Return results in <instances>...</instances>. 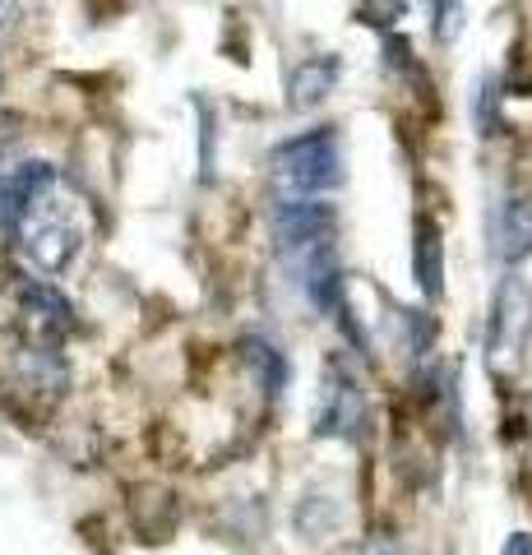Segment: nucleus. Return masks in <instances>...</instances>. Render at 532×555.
I'll return each instance as SVG.
<instances>
[{
  "label": "nucleus",
  "instance_id": "4",
  "mask_svg": "<svg viewBox=\"0 0 532 555\" xmlns=\"http://www.w3.org/2000/svg\"><path fill=\"white\" fill-rule=\"evenodd\" d=\"M362 422H366L362 389H356V379L334 361L329 379H324V389H320V403H315V436H324V440H356L362 436Z\"/></svg>",
  "mask_w": 532,
  "mask_h": 555
},
{
  "label": "nucleus",
  "instance_id": "7",
  "mask_svg": "<svg viewBox=\"0 0 532 555\" xmlns=\"http://www.w3.org/2000/svg\"><path fill=\"white\" fill-rule=\"evenodd\" d=\"M47 181H56V167H51V163H20V167L0 171V228L10 232L14 222H20L28 199L38 195Z\"/></svg>",
  "mask_w": 532,
  "mask_h": 555
},
{
  "label": "nucleus",
  "instance_id": "13",
  "mask_svg": "<svg viewBox=\"0 0 532 555\" xmlns=\"http://www.w3.org/2000/svg\"><path fill=\"white\" fill-rule=\"evenodd\" d=\"M338 524H342V509L334 505L329 495H306L301 505H297V528L311 537V542H324V537H334L338 532Z\"/></svg>",
  "mask_w": 532,
  "mask_h": 555
},
{
  "label": "nucleus",
  "instance_id": "2",
  "mask_svg": "<svg viewBox=\"0 0 532 555\" xmlns=\"http://www.w3.org/2000/svg\"><path fill=\"white\" fill-rule=\"evenodd\" d=\"M269 167H273V181H278L291 199H320L329 190L342 185V149H338V134L324 126V130H306L297 139H287L269 153Z\"/></svg>",
  "mask_w": 532,
  "mask_h": 555
},
{
  "label": "nucleus",
  "instance_id": "3",
  "mask_svg": "<svg viewBox=\"0 0 532 555\" xmlns=\"http://www.w3.org/2000/svg\"><path fill=\"white\" fill-rule=\"evenodd\" d=\"M528 334H532V292L523 278H505L491 306V324H486V366L495 375H514L523 366L528 352Z\"/></svg>",
  "mask_w": 532,
  "mask_h": 555
},
{
  "label": "nucleus",
  "instance_id": "5",
  "mask_svg": "<svg viewBox=\"0 0 532 555\" xmlns=\"http://www.w3.org/2000/svg\"><path fill=\"white\" fill-rule=\"evenodd\" d=\"M273 228H278V241L287 250L297 246H320V241H329L334 232V204L324 199H278L273 204Z\"/></svg>",
  "mask_w": 532,
  "mask_h": 555
},
{
  "label": "nucleus",
  "instance_id": "17",
  "mask_svg": "<svg viewBox=\"0 0 532 555\" xmlns=\"http://www.w3.org/2000/svg\"><path fill=\"white\" fill-rule=\"evenodd\" d=\"M366 555H399V551H393V542H389V537H375V542L366 546Z\"/></svg>",
  "mask_w": 532,
  "mask_h": 555
},
{
  "label": "nucleus",
  "instance_id": "14",
  "mask_svg": "<svg viewBox=\"0 0 532 555\" xmlns=\"http://www.w3.org/2000/svg\"><path fill=\"white\" fill-rule=\"evenodd\" d=\"M477 134H501V83L495 79H482V89H477Z\"/></svg>",
  "mask_w": 532,
  "mask_h": 555
},
{
  "label": "nucleus",
  "instance_id": "9",
  "mask_svg": "<svg viewBox=\"0 0 532 555\" xmlns=\"http://www.w3.org/2000/svg\"><path fill=\"white\" fill-rule=\"evenodd\" d=\"M306 297L320 315H338L342 310V273H338V255L334 241H320L311 250V264H306Z\"/></svg>",
  "mask_w": 532,
  "mask_h": 555
},
{
  "label": "nucleus",
  "instance_id": "15",
  "mask_svg": "<svg viewBox=\"0 0 532 555\" xmlns=\"http://www.w3.org/2000/svg\"><path fill=\"white\" fill-rule=\"evenodd\" d=\"M431 14H436V33H440V38H454V33H458V14H463V5H436Z\"/></svg>",
  "mask_w": 532,
  "mask_h": 555
},
{
  "label": "nucleus",
  "instance_id": "18",
  "mask_svg": "<svg viewBox=\"0 0 532 555\" xmlns=\"http://www.w3.org/2000/svg\"><path fill=\"white\" fill-rule=\"evenodd\" d=\"M10 14H14L10 5H0V33H5V28H10Z\"/></svg>",
  "mask_w": 532,
  "mask_h": 555
},
{
  "label": "nucleus",
  "instance_id": "8",
  "mask_svg": "<svg viewBox=\"0 0 532 555\" xmlns=\"http://www.w3.org/2000/svg\"><path fill=\"white\" fill-rule=\"evenodd\" d=\"M532 250V204L523 195H505L495 204V255L519 264Z\"/></svg>",
  "mask_w": 532,
  "mask_h": 555
},
{
  "label": "nucleus",
  "instance_id": "16",
  "mask_svg": "<svg viewBox=\"0 0 532 555\" xmlns=\"http://www.w3.org/2000/svg\"><path fill=\"white\" fill-rule=\"evenodd\" d=\"M501 555H532V532H514L505 537V551Z\"/></svg>",
  "mask_w": 532,
  "mask_h": 555
},
{
  "label": "nucleus",
  "instance_id": "1",
  "mask_svg": "<svg viewBox=\"0 0 532 555\" xmlns=\"http://www.w3.org/2000/svg\"><path fill=\"white\" fill-rule=\"evenodd\" d=\"M83 228H89V222H83V199L56 177L28 199V208L10 232L20 236V250L33 269L61 273L75 264V255L83 246Z\"/></svg>",
  "mask_w": 532,
  "mask_h": 555
},
{
  "label": "nucleus",
  "instance_id": "11",
  "mask_svg": "<svg viewBox=\"0 0 532 555\" xmlns=\"http://www.w3.org/2000/svg\"><path fill=\"white\" fill-rule=\"evenodd\" d=\"M412 269H417V287L426 292V301H440V297H444V246H440L436 222H417Z\"/></svg>",
  "mask_w": 532,
  "mask_h": 555
},
{
  "label": "nucleus",
  "instance_id": "6",
  "mask_svg": "<svg viewBox=\"0 0 532 555\" xmlns=\"http://www.w3.org/2000/svg\"><path fill=\"white\" fill-rule=\"evenodd\" d=\"M20 306H24L28 328H33L38 338H61L65 328L75 324L70 301H65L51 283H24V287H20Z\"/></svg>",
  "mask_w": 532,
  "mask_h": 555
},
{
  "label": "nucleus",
  "instance_id": "12",
  "mask_svg": "<svg viewBox=\"0 0 532 555\" xmlns=\"http://www.w3.org/2000/svg\"><path fill=\"white\" fill-rule=\"evenodd\" d=\"M242 357H246V366L255 371V379H260V389L269 393V398H278L283 389H287V357L273 347L269 338H260V334H250V338H242Z\"/></svg>",
  "mask_w": 532,
  "mask_h": 555
},
{
  "label": "nucleus",
  "instance_id": "10",
  "mask_svg": "<svg viewBox=\"0 0 532 555\" xmlns=\"http://www.w3.org/2000/svg\"><path fill=\"white\" fill-rule=\"evenodd\" d=\"M338 56H311V61H301L297 69H291V107L306 112V107H320L324 98L334 93V83H338Z\"/></svg>",
  "mask_w": 532,
  "mask_h": 555
}]
</instances>
